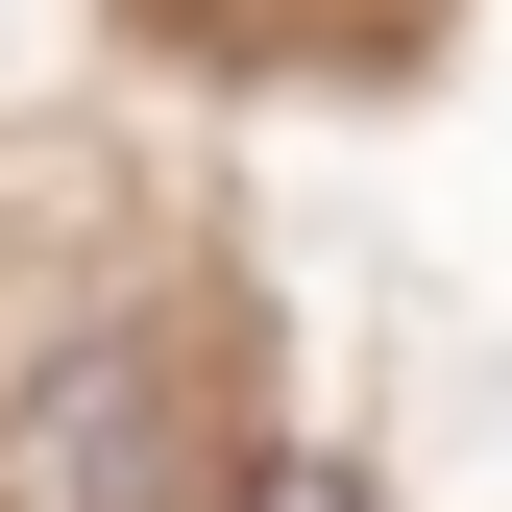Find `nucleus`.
I'll list each match as a JSON object with an SVG mask.
<instances>
[{"label": "nucleus", "instance_id": "obj_2", "mask_svg": "<svg viewBox=\"0 0 512 512\" xmlns=\"http://www.w3.org/2000/svg\"><path fill=\"white\" fill-rule=\"evenodd\" d=\"M244 512H342V488H317V464H293V488H244Z\"/></svg>", "mask_w": 512, "mask_h": 512}, {"label": "nucleus", "instance_id": "obj_1", "mask_svg": "<svg viewBox=\"0 0 512 512\" xmlns=\"http://www.w3.org/2000/svg\"><path fill=\"white\" fill-rule=\"evenodd\" d=\"M25 512H171V391H147L122 342L25 391Z\"/></svg>", "mask_w": 512, "mask_h": 512}]
</instances>
